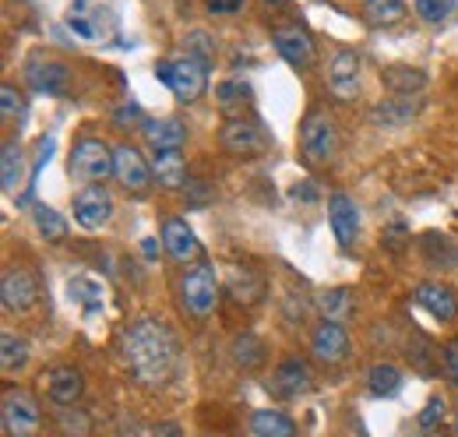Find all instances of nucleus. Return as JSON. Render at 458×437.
Instances as JSON below:
<instances>
[{"label": "nucleus", "mask_w": 458, "mask_h": 437, "mask_svg": "<svg viewBox=\"0 0 458 437\" xmlns=\"http://www.w3.org/2000/svg\"><path fill=\"white\" fill-rule=\"evenodd\" d=\"M216 99H219V107L226 109V113H236V109L250 107V85H243V81H223L216 89Z\"/></svg>", "instance_id": "c9c22d12"}, {"label": "nucleus", "mask_w": 458, "mask_h": 437, "mask_svg": "<svg viewBox=\"0 0 458 437\" xmlns=\"http://www.w3.org/2000/svg\"><path fill=\"white\" fill-rule=\"evenodd\" d=\"M25 364H29V342L14 331H4L0 335V367H4V374L21 371Z\"/></svg>", "instance_id": "c756f323"}, {"label": "nucleus", "mask_w": 458, "mask_h": 437, "mask_svg": "<svg viewBox=\"0 0 458 437\" xmlns=\"http://www.w3.org/2000/svg\"><path fill=\"white\" fill-rule=\"evenodd\" d=\"M328 222H332V233L339 240V247H352L356 244V233H360V209L349 194H332L328 198Z\"/></svg>", "instance_id": "dca6fc26"}, {"label": "nucleus", "mask_w": 458, "mask_h": 437, "mask_svg": "<svg viewBox=\"0 0 458 437\" xmlns=\"http://www.w3.org/2000/svg\"><path fill=\"white\" fill-rule=\"evenodd\" d=\"M71 209H74V222L81 229H103L114 218V198L103 184H92V187H81L74 194Z\"/></svg>", "instance_id": "6e6552de"}, {"label": "nucleus", "mask_w": 458, "mask_h": 437, "mask_svg": "<svg viewBox=\"0 0 458 437\" xmlns=\"http://www.w3.org/2000/svg\"><path fill=\"white\" fill-rule=\"evenodd\" d=\"M183 47H187V56L201 60L205 67H212V64H216V56H219V43H216V36H212V32H205V29L187 32Z\"/></svg>", "instance_id": "f704fd0d"}, {"label": "nucleus", "mask_w": 458, "mask_h": 437, "mask_svg": "<svg viewBox=\"0 0 458 437\" xmlns=\"http://www.w3.org/2000/svg\"><path fill=\"white\" fill-rule=\"evenodd\" d=\"M21 109H25L21 96H18L11 85H4V89H0V113H4V120H14V116H21Z\"/></svg>", "instance_id": "a19ab883"}, {"label": "nucleus", "mask_w": 458, "mask_h": 437, "mask_svg": "<svg viewBox=\"0 0 458 437\" xmlns=\"http://www.w3.org/2000/svg\"><path fill=\"white\" fill-rule=\"evenodd\" d=\"M216 300H219V278H216V269L208 261H201L191 272H183V278H180V304H183V311L191 318L205 321L216 311Z\"/></svg>", "instance_id": "39448f33"}, {"label": "nucleus", "mask_w": 458, "mask_h": 437, "mask_svg": "<svg viewBox=\"0 0 458 437\" xmlns=\"http://www.w3.org/2000/svg\"><path fill=\"white\" fill-rule=\"evenodd\" d=\"M265 4H283V0H265Z\"/></svg>", "instance_id": "de8ad7c7"}, {"label": "nucleus", "mask_w": 458, "mask_h": 437, "mask_svg": "<svg viewBox=\"0 0 458 437\" xmlns=\"http://www.w3.org/2000/svg\"><path fill=\"white\" fill-rule=\"evenodd\" d=\"M25 81L32 92L39 96H60L67 85V67L60 60H47V56H32L25 64Z\"/></svg>", "instance_id": "4468645a"}, {"label": "nucleus", "mask_w": 458, "mask_h": 437, "mask_svg": "<svg viewBox=\"0 0 458 437\" xmlns=\"http://www.w3.org/2000/svg\"><path fill=\"white\" fill-rule=\"evenodd\" d=\"M420 113V99L402 96V99H385L370 109V124L374 127H405L412 116Z\"/></svg>", "instance_id": "412c9836"}, {"label": "nucleus", "mask_w": 458, "mask_h": 437, "mask_svg": "<svg viewBox=\"0 0 458 437\" xmlns=\"http://www.w3.org/2000/svg\"><path fill=\"white\" fill-rule=\"evenodd\" d=\"M318 311L325 314V321H343V318H349V311H352V289L335 286V289L318 293Z\"/></svg>", "instance_id": "7c9ffc66"}, {"label": "nucleus", "mask_w": 458, "mask_h": 437, "mask_svg": "<svg viewBox=\"0 0 458 437\" xmlns=\"http://www.w3.org/2000/svg\"><path fill=\"white\" fill-rule=\"evenodd\" d=\"M441 360H445V374H448V381L458 388V335L452 338V342H445Z\"/></svg>", "instance_id": "79ce46f5"}, {"label": "nucleus", "mask_w": 458, "mask_h": 437, "mask_svg": "<svg viewBox=\"0 0 458 437\" xmlns=\"http://www.w3.org/2000/svg\"><path fill=\"white\" fill-rule=\"evenodd\" d=\"M250 431L254 437H296V424L279 409H258L250 416Z\"/></svg>", "instance_id": "bb28decb"}, {"label": "nucleus", "mask_w": 458, "mask_h": 437, "mask_svg": "<svg viewBox=\"0 0 458 437\" xmlns=\"http://www.w3.org/2000/svg\"><path fill=\"white\" fill-rule=\"evenodd\" d=\"M243 4L247 0H205V7L212 14H236V11H243Z\"/></svg>", "instance_id": "c03bdc74"}, {"label": "nucleus", "mask_w": 458, "mask_h": 437, "mask_svg": "<svg viewBox=\"0 0 458 437\" xmlns=\"http://www.w3.org/2000/svg\"><path fill=\"white\" fill-rule=\"evenodd\" d=\"M163 247H166V254H170L173 261H180V265H191L201 254V244H198L194 229L183 218H166L163 222Z\"/></svg>", "instance_id": "2eb2a0df"}, {"label": "nucleus", "mask_w": 458, "mask_h": 437, "mask_svg": "<svg viewBox=\"0 0 458 437\" xmlns=\"http://www.w3.org/2000/svg\"><path fill=\"white\" fill-rule=\"evenodd\" d=\"M233 360H236V367H243V371L261 367V364H265V342H261L254 331L236 335V338H233Z\"/></svg>", "instance_id": "c85d7f7f"}, {"label": "nucleus", "mask_w": 458, "mask_h": 437, "mask_svg": "<svg viewBox=\"0 0 458 437\" xmlns=\"http://www.w3.org/2000/svg\"><path fill=\"white\" fill-rule=\"evenodd\" d=\"M0 420H4V434L7 437H36L39 434V402L21 391V388H7L4 391V409H0Z\"/></svg>", "instance_id": "0eeeda50"}, {"label": "nucleus", "mask_w": 458, "mask_h": 437, "mask_svg": "<svg viewBox=\"0 0 458 437\" xmlns=\"http://www.w3.org/2000/svg\"><path fill=\"white\" fill-rule=\"evenodd\" d=\"M152 176L170 187L180 191L187 184V163H183V149H163V152H152Z\"/></svg>", "instance_id": "aec40b11"}, {"label": "nucleus", "mask_w": 458, "mask_h": 437, "mask_svg": "<svg viewBox=\"0 0 458 437\" xmlns=\"http://www.w3.org/2000/svg\"><path fill=\"white\" fill-rule=\"evenodd\" d=\"M67 169H71V176H74L78 184L92 187V184H103L110 173H116V159L106 141H99V138H81V141L74 145V152H71Z\"/></svg>", "instance_id": "423d86ee"}, {"label": "nucleus", "mask_w": 458, "mask_h": 437, "mask_svg": "<svg viewBox=\"0 0 458 437\" xmlns=\"http://www.w3.org/2000/svg\"><path fill=\"white\" fill-rule=\"evenodd\" d=\"M39 300V282L29 269H7L0 278V304L4 311H32Z\"/></svg>", "instance_id": "1a4fd4ad"}, {"label": "nucleus", "mask_w": 458, "mask_h": 437, "mask_svg": "<svg viewBox=\"0 0 458 437\" xmlns=\"http://www.w3.org/2000/svg\"><path fill=\"white\" fill-rule=\"evenodd\" d=\"M272 388H276V395H286V398L300 395V391H307V388H310V367H307L303 360L289 356V360H283V364L276 367Z\"/></svg>", "instance_id": "4be33fe9"}, {"label": "nucleus", "mask_w": 458, "mask_h": 437, "mask_svg": "<svg viewBox=\"0 0 458 437\" xmlns=\"http://www.w3.org/2000/svg\"><path fill=\"white\" fill-rule=\"evenodd\" d=\"M412 296H416V304H420L430 318H437V321H455L458 318L455 293H452L448 286H441V282H420Z\"/></svg>", "instance_id": "6ab92c4d"}, {"label": "nucleus", "mask_w": 458, "mask_h": 437, "mask_svg": "<svg viewBox=\"0 0 458 437\" xmlns=\"http://www.w3.org/2000/svg\"><path fill=\"white\" fill-rule=\"evenodd\" d=\"M116 159V180L131 191V194H145L152 184V163H145V156L134 145H120L114 149Z\"/></svg>", "instance_id": "9b49d317"}, {"label": "nucleus", "mask_w": 458, "mask_h": 437, "mask_svg": "<svg viewBox=\"0 0 458 437\" xmlns=\"http://www.w3.org/2000/svg\"><path fill=\"white\" fill-rule=\"evenodd\" d=\"M226 289H229V296H233L236 304L254 307V304L265 296V278H261L258 272H250V269H229Z\"/></svg>", "instance_id": "5701e85b"}, {"label": "nucleus", "mask_w": 458, "mask_h": 437, "mask_svg": "<svg viewBox=\"0 0 458 437\" xmlns=\"http://www.w3.org/2000/svg\"><path fill=\"white\" fill-rule=\"evenodd\" d=\"M67 296H71V304H78L85 314H96V311H103V286L96 282V278H89V275H74L71 282H67Z\"/></svg>", "instance_id": "a878e982"}, {"label": "nucleus", "mask_w": 458, "mask_h": 437, "mask_svg": "<svg viewBox=\"0 0 458 437\" xmlns=\"http://www.w3.org/2000/svg\"><path fill=\"white\" fill-rule=\"evenodd\" d=\"M43 391L54 406H74L85 391V378L74 367H54V371L43 374Z\"/></svg>", "instance_id": "f3484780"}, {"label": "nucleus", "mask_w": 458, "mask_h": 437, "mask_svg": "<svg viewBox=\"0 0 458 437\" xmlns=\"http://www.w3.org/2000/svg\"><path fill=\"white\" fill-rule=\"evenodd\" d=\"M367 388H370V395H377V398H395L402 391V371L392 367V364H374V367L367 371Z\"/></svg>", "instance_id": "cd10ccee"}, {"label": "nucleus", "mask_w": 458, "mask_h": 437, "mask_svg": "<svg viewBox=\"0 0 458 437\" xmlns=\"http://www.w3.org/2000/svg\"><path fill=\"white\" fill-rule=\"evenodd\" d=\"M328 89L343 103L356 99V92H360V56L352 50H339L328 60Z\"/></svg>", "instance_id": "f8f14e48"}, {"label": "nucleus", "mask_w": 458, "mask_h": 437, "mask_svg": "<svg viewBox=\"0 0 458 437\" xmlns=\"http://www.w3.org/2000/svg\"><path fill=\"white\" fill-rule=\"evenodd\" d=\"M441 424H445V398L434 395V398L423 406V413H420V431H423V434H434Z\"/></svg>", "instance_id": "58836bf2"}, {"label": "nucleus", "mask_w": 458, "mask_h": 437, "mask_svg": "<svg viewBox=\"0 0 458 437\" xmlns=\"http://www.w3.org/2000/svg\"><path fill=\"white\" fill-rule=\"evenodd\" d=\"M293 198H303V201H314L318 191L310 187V180H300V187H293Z\"/></svg>", "instance_id": "a18cd8bd"}, {"label": "nucleus", "mask_w": 458, "mask_h": 437, "mask_svg": "<svg viewBox=\"0 0 458 437\" xmlns=\"http://www.w3.org/2000/svg\"><path fill=\"white\" fill-rule=\"evenodd\" d=\"M455 0H412V14L423 21V25H441L448 21Z\"/></svg>", "instance_id": "e433bc0d"}, {"label": "nucleus", "mask_w": 458, "mask_h": 437, "mask_svg": "<svg viewBox=\"0 0 458 437\" xmlns=\"http://www.w3.org/2000/svg\"><path fill=\"white\" fill-rule=\"evenodd\" d=\"M36 229H39L47 240H54V244H60V240L67 236V222H64L60 212H54L50 205H36Z\"/></svg>", "instance_id": "4c0bfd02"}, {"label": "nucleus", "mask_w": 458, "mask_h": 437, "mask_svg": "<svg viewBox=\"0 0 458 437\" xmlns=\"http://www.w3.org/2000/svg\"><path fill=\"white\" fill-rule=\"evenodd\" d=\"M381 81H385L395 96H416V92H423V89H427V71L395 64V67H385Z\"/></svg>", "instance_id": "393cba45"}, {"label": "nucleus", "mask_w": 458, "mask_h": 437, "mask_svg": "<svg viewBox=\"0 0 458 437\" xmlns=\"http://www.w3.org/2000/svg\"><path fill=\"white\" fill-rule=\"evenodd\" d=\"M272 43H276V50H279V56L286 60L289 67H296V71L310 67V60H314V39H310V32L303 25H279L272 32Z\"/></svg>", "instance_id": "9d476101"}, {"label": "nucleus", "mask_w": 458, "mask_h": 437, "mask_svg": "<svg viewBox=\"0 0 458 437\" xmlns=\"http://www.w3.org/2000/svg\"><path fill=\"white\" fill-rule=\"evenodd\" d=\"M120 353H123L131 378L138 384H148V388L166 384L176 371V338L166 328V321H159V318L131 321L120 338Z\"/></svg>", "instance_id": "f257e3e1"}, {"label": "nucleus", "mask_w": 458, "mask_h": 437, "mask_svg": "<svg viewBox=\"0 0 458 437\" xmlns=\"http://www.w3.org/2000/svg\"><path fill=\"white\" fill-rule=\"evenodd\" d=\"M310 349L321 364H343L349 356V335H345L343 321H321L310 338Z\"/></svg>", "instance_id": "a211bd4d"}, {"label": "nucleus", "mask_w": 458, "mask_h": 437, "mask_svg": "<svg viewBox=\"0 0 458 437\" xmlns=\"http://www.w3.org/2000/svg\"><path fill=\"white\" fill-rule=\"evenodd\" d=\"M25 176V156H21V145L18 141H4V152H0V180H4V191H14Z\"/></svg>", "instance_id": "2f4dec72"}, {"label": "nucleus", "mask_w": 458, "mask_h": 437, "mask_svg": "<svg viewBox=\"0 0 458 437\" xmlns=\"http://www.w3.org/2000/svg\"><path fill=\"white\" fill-rule=\"evenodd\" d=\"M60 431L67 437H89L92 424H89V416L81 409H74V416H71V409H60Z\"/></svg>", "instance_id": "ea45409f"}, {"label": "nucleus", "mask_w": 458, "mask_h": 437, "mask_svg": "<svg viewBox=\"0 0 458 437\" xmlns=\"http://www.w3.org/2000/svg\"><path fill=\"white\" fill-rule=\"evenodd\" d=\"M141 131H145V141H148V149H152V152H163V149H183V141H187V131H183V124H180V120H148Z\"/></svg>", "instance_id": "b1692460"}, {"label": "nucleus", "mask_w": 458, "mask_h": 437, "mask_svg": "<svg viewBox=\"0 0 458 437\" xmlns=\"http://www.w3.org/2000/svg\"><path fill=\"white\" fill-rule=\"evenodd\" d=\"M423 254H427L434 265H441V269H455L458 265L455 240L445 236V233H427V236H423Z\"/></svg>", "instance_id": "473e14b6"}, {"label": "nucleus", "mask_w": 458, "mask_h": 437, "mask_svg": "<svg viewBox=\"0 0 458 437\" xmlns=\"http://www.w3.org/2000/svg\"><path fill=\"white\" fill-rule=\"evenodd\" d=\"M219 141H223V149L233 152V156H254V152H261V149L268 145L265 134H261V127H258L254 120H243V116L226 120Z\"/></svg>", "instance_id": "ddd939ff"}, {"label": "nucleus", "mask_w": 458, "mask_h": 437, "mask_svg": "<svg viewBox=\"0 0 458 437\" xmlns=\"http://www.w3.org/2000/svg\"><path fill=\"white\" fill-rule=\"evenodd\" d=\"M363 14L370 25H399L405 18V4L402 0H363Z\"/></svg>", "instance_id": "72a5a7b5"}, {"label": "nucleus", "mask_w": 458, "mask_h": 437, "mask_svg": "<svg viewBox=\"0 0 458 437\" xmlns=\"http://www.w3.org/2000/svg\"><path fill=\"white\" fill-rule=\"evenodd\" d=\"M64 25L74 32V39L81 43H110L116 36V14L103 0H71Z\"/></svg>", "instance_id": "f03ea898"}, {"label": "nucleus", "mask_w": 458, "mask_h": 437, "mask_svg": "<svg viewBox=\"0 0 458 437\" xmlns=\"http://www.w3.org/2000/svg\"><path fill=\"white\" fill-rule=\"evenodd\" d=\"M339 149V131H335V120L325 113V109H310L300 124V152L310 166L332 163Z\"/></svg>", "instance_id": "20e7f679"}, {"label": "nucleus", "mask_w": 458, "mask_h": 437, "mask_svg": "<svg viewBox=\"0 0 458 437\" xmlns=\"http://www.w3.org/2000/svg\"><path fill=\"white\" fill-rule=\"evenodd\" d=\"M116 127H127V124H141V107L138 103H123V107L116 109Z\"/></svg>", "instance_id": "37998d69"}, {"label": "nucleus", "mask_w": 458, "mask_h": 437, "mask_svg": "<svg viewBox=\"0 0 458 437\" xmlns=\"http://www.w3.org/2000/svg\"><path fill=\"white\" fill-rule=\"evenodd\" d=\"M152 437H180V427H176V424H159V427L152 431Z\"/></svg>", "instance_id": "49530a36"}, {"label": "nucleus", "mask_w": 458, "mask_h": 437, "mask_svg": "<svg viewBox=\"0 0 458 437\" xmlns=\"http://www.w3.org/2000/svg\"><path fill=\"white\" fill-rule=\"evenodd\" d=\"M156 78L170 89L180 103H194V99H201V92H205V85H208V67H205L201 60L183 54V56H173V60L156 64Z\"/></svg>", "instance_id": "7ed1b4c3"}]
</instances>
